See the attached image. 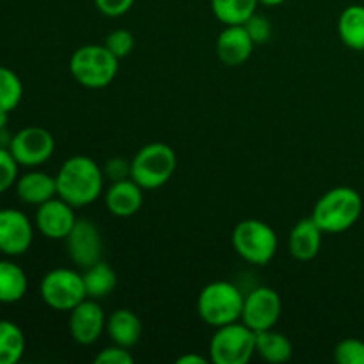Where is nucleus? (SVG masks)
<instances>
[{
	"instance_id": "nucleus-8",
	"label": "nucleus",
	"mask_w": 364,
	"mask_h": 364,
	"mask_svg": "<svg viewBox=\"0 0 364 364\" xmlns=\"http://www.w3.org/2000/svg\"><path fill=\"white\" fill-rule=\"evenodd\" d=\"M39 295L50 309L70 313L84 299H87L84 277L73 269H53L43 276Z\"/></svg>"
},
{
	"instance_id": "nucleus-17",
	"label": "nucleus",
	"mask_w": 364,
	"mask_h": 364,
	"mask_svg": "<svg viewBox=\"0 0 364 364\" xmlns=\"http://www.w3.org/2000/svg\"><path fill=\"white\" fill-rule=\"evenodd\" d=\"M323 231L313 217L301 219L290 231L288 237V251L299 262H311L318 256L322 249Z\"/></svg>"
},
{
	"instance_id": "nucleus-10",
	"label": "nucleus",
	"mask_w": 364,
	"mask_h": 364,
	"mask_svg": "<svg viewBox=\"0 0 364 364\" xmlns=\"http://www.w3.org/2000/svg\"><path fill=\"white\" fill-rule=\"evenodd\" d=\"M283 313V301L274 288L258 287L244 299L242 322L255 333L274 329Z\"/></svg>"
},
{
	"instance_id": "nucleus-29",
	"label": "nucleus",
	"mask_w": 364,
	"mask_h": 364,
	"mask_svg": "<svg viewBox=\"0 0 364 364\" xmlns=\"http://www.w3.org/2000/svg\"><path fill=\"white\" fill-rule=\"evenodd\" d=\"M18 167H20V164L14 160L9 148H2L0 146V194L9 191L16 183Z\"/></svg>"
},
{
	"instance_id": "nucleus-18",
	"label": "nucleus",
	"mask_w": 364,
	"mask_h": 364,
	"mask_svg": "<svg viewBox=\"0 0 364 364\" xmlns=\"http://www.w3.org/2000/svg\"><path fill=\"white\" fill-rule=\"evenodd\" d=\"M14 187H16V196L25 205L39 206L57 196L55 176L38 169L18 176Z\"/></svg>"
},
{
	"instance_id": "nucleus-22",
	"label": "nucleus",
	"mask_w": 364,
	"mask_h": 364,
	"mask_svg": "<svg viewBox=\"0 0 364 364\" xmlns=\"http://www.w3.org/2000/svg\"><path fill=\"white\" fill-rule=\"evenodd\" d=\"M256 354L267 363L281 364L290 361L294 355V345L287 334L269 329L256 333Z\"/></svg>"
},
{
	"instance_id": "nucleus-24",
	"label": "nucleus",
	"mask_w": 364,
	"mask_h": 364,
	"mask_svg": "<svg viewBox=\"0 0 364 364\" xmlns=\"http://www.w3.org/2000/svg\"><path fill=\"white\" fill-rule=\"evenodd\" d=\"M258 4L259 0H212V11L223 25H244Z\"/></svg>"
},
{
	"instance_id": "nucleus-25",
	"label": "nucleus",
	"mask_w": 364,
	"mask_h": 364,
	"mask_svg": "<svg viewBox=\"0 0 364 364\" xmlns=\"http://www.w3.org/2000/svg\"><path fill=\"white\" fill-rule=\"evenodd\" d=\"M25 334L11 320H0V364H16L23 358Z\"/></svg>"
},
{
	"instance_id": "nucleus-23",
	"label": "nucleus",
	"mask_w": 364,
	"mask_h": 364,
	"mask_svg": "<svg viewBox=\"0 0 364 364\" xmlns=\"http://www.w3.org/2000/svg\"><path fill=\"white\" fill-rule=\"evenodd\" d=\"M82 277H84L87 297L96 299V301H100V299L103 297H109L117 287L116 270H114L109 263L103 262V259H100L95 265L84 269Z\"/></svg>"
},
{
	"instance_id": "nucleus-33",
	"label": "nucleus",
	"mask_w": 364,
	"mask_h": 364,
	"mask_svg": "<svg viewBox=\"0 0 364 364\" xmlns=\"http://www.w3.org/2000/svg\"><path fill=\"white\" fill-rule=\"evenodd\" d=\"M135 0H95L96 9L109 18H119L134 7Z\"/></svg>"
},
{
	"instance_id": "nucleus-21",
	"label": "nucleus",
	"mask_w": 364,
	"mask_h": 364,
	"mask_svg": "<svg viewBox=\"0 0 364 364\" xmlns=\"http://www.w3.org/2000/svg\"><path fill=\"white\" fill-rule=\"evenodd\" d=\"M28 279L25 270L11 259H0V302L14 304L27 294Z\"/></svg>"
},
{
	"instance_id": "nucleus-36",
	"label": "nucleus",
	"mask_w": 364,
	"mask_h": 364,
	"mask_svg": "<svg viewBox=\"0 0 364 364\" xmlns=\"http://www.w3.org/2000/svg\"><path fill=\"white\" fill-rule=\"evenodd\" d=\"M7 121H9V112L0 110V128H7Z\"/></svg>"
},
{
	"instance_id": "nucleus-34",
	"label": "nucleus",
	"mask_w": 364,
	"mask_h": 364,
	"mask_svg": "<svg viewBox=\"0 0 364 364\" xmlns=\"http://www.w3.org/2000/svg\"><path fill=\"white\" fill-rule=\"evenodd\" d=\"M210 359L203 358L199 354H183L176 359V364H208Z\"/></svg>"
},
{
	"instance_id": "nucleus-12",
	"label": "nucleus",
	"mask_w": 364,
	"mask_h": 364,
	"mask_svg": "<svg viewBox=\"0 0 364 364\" xmlns=\"http://www.w3.org/2000/svg\"><path fill=\"white\" fill-rule=\"evenodd\" d=\"M34 226L23 212L14 208L0 210V252L6 256H21L31 249Z\"/></svg>"
},
{
	"instance_id": "nucleus-19",
	"label": "nucleus",
	"mask_w": 364,
	"mask_h": 364,
	"mask_svg": "<svg viewBox=\"0 0 364 364\" xmlns=\"http://www.w3.org/2000/svg\"><path fill=\"white\" fill-rule=\"evenodd\" d=\"M105 333L110 341L119 347L132 348L139 343L142 336V322L132 309L119 308L107 316Z\"/></svg>"
},
{
	"instance_id": "nucleus-9",
	"label": "nucleus",
	"mask_w": 364,
	"mask_h": 364,
	"mask_svg": "<svg viewBox=\"0 0 364 364\" xmlns=\"http://www.w3.org/2000/svg\"><path fill=\"white\" fill-rule=\"evenodd\" d=\"M9 151L20 166L34 169L52 159L55 151V139L46 128L25 127L13 135Z\"/></svg>"
},
{
	"instance_id": "nucleus-2",
	"label": "nucleus",
	"mask_w": 364,
	"mask_h": 364,
	"mask_svg": "<svg viewBox=\"0 0 364 364\" xmlns=\"http://www.w3.org/2000/svg\"><path fill=\"white\" fill-rule=\"evenodd\" d=\"M361 213L363 199L355 188L334 187L320 196L311 217L323 233H343L355 226Z\"/></svg>"
},
{
	"instance_id": "nucleus-13",
	"label": "nucleus",
	"mask_w": 364,
	"mask_h": 364,
	"mask_svg": "<svg viewBox=\"0 0 364 364\" xmlns=\"http://www.w3.org/2000/svg\"><path fill=\"white\" fill-rule=\"evenodd\" d=\"M77 220L75 206H71L63 198L55 196V198L48 199V201L38 206L34 224L39 233L48 238V240H66Z\"/></svg>"
},
{
	"instance_id": "nucleus-27",
	"label": "nucleus",
	"mask_w": 364,
	"mask_h": 364,
	"mask_svg": "<svg viewBox=\"0 0 364 364\" xmlns=\"http://www.w3.org/2000/svg\"><path fill=\"white\" fill-rule=\"evenodd\" d=\"M334 361L340 364H364V341L358 338L341 340L334 347Z\"/></svg>"
},
{
	"instance_id": "nucleus-30",
	"label": "nucleus",
	"mask_w": 364,
	"mask_h": 364,
	"mask_svg": "<svg viewBox=\"0 0 364 364\" xmlns=\"http://www.w3.org/2000/svg\"><path fill=\"white\" fill-rule=\"evenodd\" d=\"M244 25L256 45H263V43L269 41L270 36H272V25H270V21L267 20L263 14L255 13Z\"/></svg>"
},
{
	"instance_id": "nucleus-4",
	"label": "nucleus",
	"mask_w": 364,
	"mask_h": 364,
	"mask_svg": "<svg viewBox=\"0 0 364 364\" xmlns=\"http://www.w3.org/2000/svg\"><path fill=\"white\" fill-rule=\"evenodd\" d=\"M119 71V59L105 45H84L70 57V73L87 89L110 85Z\"/></svg>"
},
{
	"instance_id": "nucleus-3",
	"label": "nucleus",
	"mask_w": 364,
	"mask_h": 364,
	"mask_svg": "<svg viewBox=\"0 0 364 364\" xmlns=\"http://www.w3.org/2000/svg\"><path fill=\"white\" fill-rule=\"evenodd\" d=\"M244 299L240 288L230 281H212L198 297V315L206 326L223 327L238 322L244 311Z\"/></svg>"
},
{
	"instance_id": "nucleus-7",
	"label": "nucleus",
	"mask_w": 364,
	"mask_h": 364,
	"mask_svg": "<svg viewBox=\"0 0 364 364\" xmlns=\"http://www.w3.org/2000/svg\"><path fill=\"white\" fill-rule=\"evenodd\" d=\"M208 352L213 364H247L256 354V333L242 320L217 327Z\"/></svg>"
},
{
	"instance_id": "nucleus-32",
	"label": "nucleus",
	"mask_w": 364,
	"mask_h": 364,
	"mask_svg": "<svg viewBox=\"0 0 364 364\" xmlns=\"http://www.w3.org/2000/svg\"><path fill=\"white\" fill-rule=\"evenodd\" d=\"M130 167L132 162L127 159H121V156H114L109 159L103 166V174L105 178H109L110 181H119L130 178Z\"/></svg>"
},
{
	"instance_id": "nucleus-26",
	"label": "nucleus",
	"mask_w": 364,
	"mask_h": 364,
	"mask_svg": "<svg viewBox=\"0 0 364 364\" xmlns=\"http://www.w3.org/2000/svg\"><path fill=\"white\" fill-rule=\"evenodd\" d=\"M23 98V84L13 70L0 66V110L13 112Z\"/></svg>"
},
{
	"instance_id": "nucleus-6",
	"label": "nucleus",
	"mask_w": 364,
	"mask_h": 364,
	"mask_svg": "<svg viewBox=\"0 0 364 364\" xmlns=\"http://www.w3.org/2000/svg\"><path fill=\"white\" fill-rule=\"evenodd\" d=\"M231 244L244 262L265 267L276 256L279 240L272 226L259 219H245L235 226Z\"/></svg>"
},
{
	"instance_id": "nucleus-35",
	"label": "nucleus",
	"mask_w": 364,
	"mask_h": 364,
	"mask_svg": "<svg viewBox=\"0 0 364 364\" xmlns=\"http://www.w3.org/2000/svg\"><path fill=\"white\" fill-rule=\"evenodd\" d=\"M284 2H287V0H259V4H263V6L267 7H277Z\"/></svg>"
},
{
	"instance_id": "nucleus-11",
	"label": "nucleus",
	"mask_w": 364,
	"mask_h": 364,
	"mask_svg": "<svg viewBox=\"0 0 364 364\" xmlns=\"http://www.w3.org/2000/svg\"><path fill=\"white\" fill-rule=\"evenodd\" d=\"M66 251L78 269H87L102 259L103 240L96 224L89 219H78L66 237Z\"/></svg>"
},
{
	"instance_id": "nucleus-31",
	"label": "nucleus",
	"mask_w": 364,
	"mask_h": 364,
	"mask_svg": "<svg viewBox=\"0 0 364 364\" xmlns=\"http://www.w3.org/2000/svg\"><path fill=\"white\" fill-rule=\"evenodd\" d=\"M96 364H134V355L130 354V348L112 345L103 350H100L95 358Z\"/></svg>"
},
{
	"instance_id": "nucleus-15",
	"label": "nucleus",
	"mask_w": 364,
	"mask_h": 364,
	"mask_svg": "<svg viewBox=\"0 0 364 364\" xmlns=\"http://www.w3.org/2000/svg\"><path fill=\"white\" fill-rule=\"evenodd\" d=\"M255 46L245 25H224L217 38V57L226 66L237 68L251 59Z\"/></svg>"
},
{
	"instance_id": "nucleus-16",
	"label": "nucleus",
	"mask_w": 364,
	"mask_h": 364,
	"mask_svg": "<svg viewBox=\"0 0 364 364\" xmlns=\"http://www.w3.org/2000/svg\"><path fill=\"white\" fill-rule=\"evenodd\" d=\"M144 203V188L132 178L112 181L105 192V206L112 215L127 219L135 215Z\"/></svg>"
},
{
	"instance_id": "nucleus-28",
	"label": "nucleus",
	"mask_w": 364,
	"mask_h": 364,
	"mask_svg": "<svg viewBox=\"0 0 364 364\" xmlns=\"http://www.w3.org/2000/svg\"><path fill=\"white\" fill-rule=\"evenodd\" d=\"M103 45L121 60L123 57H128L132 53V50L135 46V38L127 28H116V31H112L107 36Z\"/></svg>"
},
{
	"instance_id": "nucleus-20",
	"label": "nucleus",
	"mask_w": 364,
	"mask_h": 364,
	"mask_svg": "<svg viewBox=\"0 0 364 364\" xmlns=\"http://www.w3.org/2000/svg\"><path fill=\"white\" fill-rule=\"evenodd\" d=\"M338 34L345 46L364 52V6L354 4L341 11L338 18Z\"/></svg>"
},
{
	"instance_id": "nucleus-14",
	"label": "nucleus",
	"mask_w": 364,
	"mask_h": 364,
	"mask_svg": "<svg viewBox=\"0 0 364 364\" xmlns=\"http://www.w3.org/2000/svg\"><path fill=\"white\" fill-rule=\"evenodd\" d=\"M105 326L107 315L102 306L96 302V299H84L77 308L70 311L68 329H70L71 338L78 345L89 347V345L96 343L100 336L105 333Z\"/></svg>"
},
{
	"instance_id": "nucleus-5",
	"label": "nucleus",
	"mask_w": 364,
	"mask_h": 364,
	"mask_svg": "<svg viewBox=\"0 0 364 364\" xmlns=\"http://www.w3.org/2000/svg\"><path fill=\"white\" fill-rule=\"evenodd\" d=\"M130 162V178L144 191L164 187L173 178L178 166L176 153L166 142H149L142 146Z\"/></svg>"
},
{
	"instance_id": "nucleus-1",
	"label": "nucleus",
	"mask_w": 364,
	"mask_h": 364,
	"mask_svg": "<svg viewBox=\"0 0 364 364\" xmlns=\"http://www.w3.org/2000/svg\"><path fill=\"white\" fill-rule=\"evenodd\" d=\"M57 196L75 208L92 205L103 194L105 174L91 156L75 155L64 160L55 174Z\"/></svg>"
}]
</instances>
